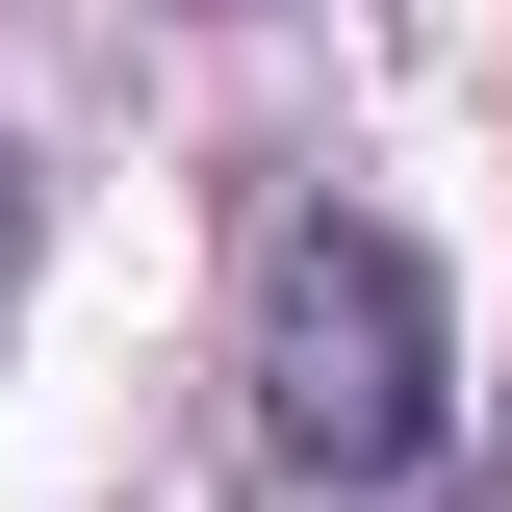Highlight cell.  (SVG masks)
<instances>
[{
	"mask_svg": "<svg viewBox=\"0 0 512 512\" xmlns=\"http://www.w3.org/2000/svg\"><path fill=\"white\" fill-rule=\"evenodd\" d=\"M231 384H256V487L282 512H410L436 487V282H410V231L384 205H282Z\"/></svg>",
	"mask_w": 512,
	"mask_h": 512,
	"instance_id": "6da1fadb",
	"label": "cell"
}]
</instances>
